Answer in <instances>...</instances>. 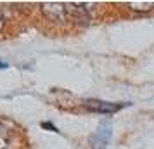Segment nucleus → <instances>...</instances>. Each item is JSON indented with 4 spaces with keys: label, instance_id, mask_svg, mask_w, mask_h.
<instances>
[{
    "label": "nucleus",
    "instance_id": "nucleus-4",
    "mask_svg": "<svg viewBox=\"0 0 154 149\" xmlns=\"http://www.w3.org/2000/svg\"><path fill=\"white\" fill-rule=\"evenodd\" d=\"M66 11H68V14H71L73 21L78 23V24H88V23H90V14H88L87 7H83V5L69 4V5L66 7Z\"/></svg>",
    "mask_w": 154,
    "mask_h": 149
},
{
    "label": "nucleus",
    "instance_id": "nucleus-5",
    "mask_svg": "<svg viewBox=\"0 0 154 149\" xmlns=\"http://www.w3.org/2000/svg\"><path fill=\"white\" fill-rule=\"evenodd\" d=\"M11 139H12L11 130L4 123H0V149H7L11 144Z\"/></svg>",
    "mask_w": 154,
    "mask_h": 149
},
{
    "label": "nucleus",
    "instance_id": "nucleus-1",
    "mask_svg": "<svg viewBox=\"0 0 154 149\" xmlns=\"http://www.w3.org/2000/svg\"><path fill=\"white\" fill-rule=\"evenodd\" d=\"M42 12L49 21L56 23V24H63L68 21V11L66 5L59 4V2H49V4H42Z\"/></svg>",
    "mask_w": 154,
    "mask_h": 149
},
{
    "label": "nucleus",
    "instance_id": "nucleus-7",
    "mask_svg": "<svg viewBox=\"0 0 154 149\" xmlns=\"http://www.w3.org/2000/svg\"><path fill=\"white\" fill-rule=\"evenodd\" d=\"M4 26H5V17H4V16L0 14V31L4 29Z\"/></svg>",
    "mask_w": 154,
    "mask_h": 149
},
{
    "label": "nucleus",
    "instance_id": "nucleus-8",
    "mask_svg": "<svg viewBox=\"0 0 154 149\" xmlns=\"http://www.w3.org/2000/svg\"><path fill=\"white\" fill-rule=\"evenodd\" d=\"M5 68H7V64H5V63H0V70H5Z\"/></svg>",
    "mask_w": 154,
    "mask_h": 149
},
{
    "label": "nucleus",
    "instance_id": "nucleus-3",
    "mask_svg": "<svg viewBox=\"0 0 154 149\" xmlns=\"http://www.w3.org/2000/svg\"><path fill=\"white\" fill-rule=\"evenodd\" d=\"M125 104H116V102H106V101H99V99H88L85 101V107L88 111L94 113H104V114H111L119 111Z\"/></svg>",
    "mask_w": 154,
    "mask_h": 149
},
{
    "label": "nucleus",
    "instance_id": "nucleus-2",
    "mask_svg": "<svg viewBox=\"0 0 154 149\" xmlns=\"http://www.w3.org/2000/svg\"><path fill=\"white\" fill-rule=\"evenodd\" d=\"M111 139V123L109 121H102L97 132L90 137V146L92 149H106L107 142Z\"/></svg>",
    "mask_w": 154,
    "mask_h": 149
},
{
    "label": "nucleus",
    "instance_id": "nucleus-6",
    "mask_svg": "<svg viewBox=\"0 0 154 149\" xmlns=\"http://www.w3.org/2000/svg\"><path fill=\"white\" fill-rule=\"evenodd\" d=\"M126 5L133 11H151L154 7L152 2H128Z\"/></svg>",
    "mask_w": 154,
    "mask_h": 149
}]
</instances>
